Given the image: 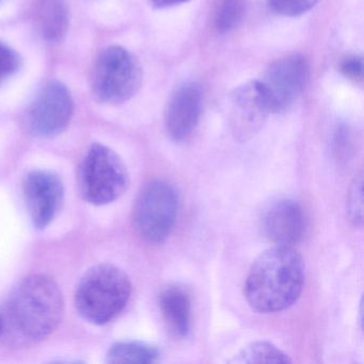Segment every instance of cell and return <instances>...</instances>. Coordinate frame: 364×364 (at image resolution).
<instances>
[{"instance_id": "obj_4", "label": "cell", "mask_w": 364, "mask_h": 364, "mask_svg": "<svg viewBox=\"0 0 364 364\" xmlns=\"http://www.w3.org/2000/svg\"><path fill=\"white\" fill-rule=\"evenodd\" d=\"M129 184V172L120 156L108 146L93 144L77 170L82 199L93 205H105L119 199Z\"/></svg>"}, {"instance_id": "obj_13", "label": "cell", "mask_w": 364, "mask_h": 364, "mask_svg": "<svg viewBox=\"0 0 364 364\" xmlns=\"http://www.w3.org/2000/svg\"><path fill=\"white\" fill-rule=\"evenodd\" d=\"M161 314L176 336H186L191 330V301L188 293L180 287H167L159 297Z\"/></svg>"}, {"instance_id": "obj_1", "label": "cell", "mask_w": 364, "mask_h": 364, "mask_svg": "<svg viewBox=\"0 0 364 364\" xmlns=\"http://www.w3.org/2000/svg\"><path fill=\"white\" fill-rule=\"evenodd\" d=\"M63 311V293L52 278L26 277L0 306V343L23 348L46 340L61 323Z\"/></svg>"}, {"instance_id": "obj_7", "label": "cell", "mask_w": 364, "mask_h": 364, "mask_svg": "<svg viewBox=\"0 0 364 364\" xmlns=\"http://www.w3.org/2000/svg\"><path fill=\"white\" fill-rule=\"evenodd\" d=\"M74 102L71 92L60 82H52L36 95L23 117V127L29 135L52 138L63 133L71 122Z\"/></svg>"}, {"instance_id": "obj_3", "label": "cell", "mask_w": 364, "mask_h": 364, "mask_svg": "<svg viewBox=\"0 0 364 364\" xmlns=\"http://www.w3.org/2000/svg\"><path fill=\"white\" fill-rule=\"evenodd\" d=\"M131 293L127 272L112 264H99L80 279L75 294L76 309L88 323L104 325L125 308Z\"/></svg>"}, {"instance_id": "obj_20", "label": "cell", "mask_w": 364, "mask_h": 364, "mask_svg": "<svg viewBox=\"0 0 364 364\" xmlns=\"http://www.w3.org/2000/svg\"><path fill=\"white\" fill-rule=\"evenodd\" d=\"M21 65L22 60L20 55L9 46L0 41V86L18 73Z\"/></svg>"}, {"instance_id": "obj_6", "label": "cell", "mask_w": 364, "mask_h": 364, "mask_svg": "<svg viewBox=\"0 0 364 364\" xmlns=\"http://www.w3.org/2000/svg\"><path fill=\"white\" fill-rule=\"evenodd\" d=\"M176 188L163 180L148 183L134 206V223L139 235L151 244H161L173 230L178 213Z\"/></svg>"}, {"instance_id": "obj_11", "label": "cell", "mask_w": 364, "mask_h": 364, "mask_svg": "<svg viewBox=\"0 0 364 364\" xmlns=\"http://www.w3.org/2000/svg\"><path fill=\"white\" fill-rule=\"evenodd\" d=\"M261 225L268 240L274 245L293 247L304 237L306 218L298 202L280 199L266 208Z\"/></svg>"}, {"instance_id": "obj_15", "label": "cell", "mask_w": 364, "mask_h": 364, "mask_svg": "<svg viewBox=\"0 0 364 364\" xmlns=\"http://www.w3.org/2000/svg\"><path fill=\"white\" fill-rule=\"evenodd\" d=\"M161 357V351L142 342H120L112 345L107 353L108 363H155Z\"/></svg>"}, {"instance_id": "obj_8", "label": "cell", "mask_w": 364, "mask_h": 364, "mask_svg": "<svg viewBox=\"0 0 364 364\" xmlns=\"http://www.w3.org/2000/svg\"><path fill=\"white\" fill-rule=\"evenodd\" d=\"M309 80V65L300 55H287L272 63L259 80L272 114L289 109Z\"/></svg>"}, {"instance_id": "obj_2", "label": "cell", "mask_w": 364, "mask_h": 364, "mask_svg": "<svg viewBox=\"0 0 364 364\" xmlns=\"http://www.w3.org/2000/svg\"><path fill=\"white\" fill-rule=\"evenodd\" d=\"M304 263L294 247L274 245L255 259L245 283V297L252 310L263 314L293 306L304 285Z\"/></svg>"}, {"instance_id": "obj_22", "label": "cell", "mask_w": 364, "mask_h": 364, "mask_svg": "<svg viewBox=\"0 0 364 364\" xmlns=\"http://www.w3.org/2000/svg\"><path fill=\"white\" fill-rule=\"evenodd\" d=\"M150 1L157 8H171L188 3L191 0H150Z\"/></svg>"}, {"instance_id": "obj_17", "label": "cell", "mask_w": 364, "mask_h": 364, "mask_svg": "<svg viewBox=\"0 0 364 364\" xmlns=\"http://www.w3.org/2000/svg\"><path fill=\"white\" fill-rule=\"evenodd\" d=\"M246 0H220L215 14V27L221 33H230L242 22Z\"/></svg>"}, {"instance_id": "obj_12", "label": "cell", "mask_w": 364, "mask_h": 364, "mask_svg": "<svg viewBox=\"0 0 364 364\" xmlns=\"http://www.w3.org/2000/svg\"><path fill=\"white\" fill-rule=\"evenodd\" d=\"M231 120L236 132L247 135L261 127L270 112L259 80L238 87L231 97Z\"/></svg>"}, {"instance_id": "obj_18", "label": "cell", "mask_w": 364, "mask_h": 364, "mask_svg": "<svg viewBox=\"0 0 364 364\" xmlns=\"http://www.w3.org/2000/svg\"><path fill=\"white\" fill-rule=\"evenodd\" d=\"M319 0H267L269 9L279 16L297 18L310 11Z\"/></svg>"}, {"instance_id": "obj_5", "label": "cell", "mask_w": 364, "mask_h": 364, "mask_svg": "<svg viewBox=\"0 0 364 364\" xmlns=\"http://www.w3.org/2000/svg\"><path fill=\"white\" fill-rule=\"evenodd\" d=\"M142 77V67L135 55L121 46H110L95 60L91 88L97 101L122 104L139 91Z\"/></svg>"}, {"instance_id": "obj_10", "label": "cell", "mask_w": 364, "mask_h": 364, "mask_svg": "<svg viewBox=\"0 0 364 364\" xmlns=\"http://www.w3.org/2000/svg\"><path fill=\"white\" fill-rule=\"evenodd\" d=\"M203 93L199 85L186 82L170 97L165 109V127L176 141L187 139L200 121Z\"/></svg>"}, {"instance_id": "obj_9", "label": "cell", "mask_w": 364, "mask_h": 364, "mask_svg": "<svg viewBox=\"0 0 364 364\" xmlns=\"http://www.w3.org/2000/svg\"><path fill=\"white\" fill-rule=\"evenodd\" d=\"M27 210L37 229H46L60 212L65 200L63 183L50 170H33L23 181Z\"/></svg>"}, {"instance_id": "obj_14", "label": "cell", "mask_w": 364, "mask_h": 364, "mask_svg": "<svg viewBox=\"0 0 364 364\" xmlns=\"http://www.w3.org/2000/svg\"><path fill=\"white\" fill-rule=\"evenodd\" d=\"M36 25L44 40L59 42L69 28V10L65 0H38Z\"/></svg>"}, {"instance_id": "obj_21", "label": "cell", "mask_w": 364, "mask_h": 364, "mask_svg": "<svg viewBox=\"0 0 364 364\" xmlns=\"http://www.w3.org/2000/svg\"><path fill=\"white\" fill-rule=\"evenodd\" d=\"M341 72L345 77L351 80H360L363 73V63L361 57L357 55H351L343 59L341 63Z\"/></svg>"}, {"instance_id": "obj_19", "label": "cell", "mask_w": 364, "mask_h": 364, "mask_svg": "<svg viewBox=\"0 0 364 364\" xmlns=\"http://www.w3.org/2000/svg\"><path fill=\"white\" fill-rule=\"evenodd\" d=\"M363 178L362 173L358 174L353 178L349 187L348 197H347V208H348L350 220L355 225H362L363 223Z\"/></svg>"}, {"instance_id": "obj_16", "label": "cell", "mask_w": 364, "mask_h": 364, "mask_svg": "<svg viewBox=\"0 0 364 364\" xmlns=\"http://www.w3.org/2000/svg\"><path fill=\"white\" fill-rule=\"evenodd\" d=\"M232 363H291L289 355L268 341H255L240 349Z\"/></svg>"}]
</instances>
